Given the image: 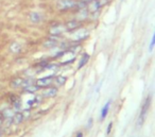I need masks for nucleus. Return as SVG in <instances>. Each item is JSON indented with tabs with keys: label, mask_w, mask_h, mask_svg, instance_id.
<instances>
[{
	"label": "nucleus",
	"mask_w": 155,
	"mask_h": 137,
	"mask_svg": "<svg viewBox=\"0 0 155 137\" xmlns=\"http://www.w3.org/2000/svg\"><path fill=\"white\" fill-rule=\"evenodd\" d=\"M150 104H151V97L149 96V97L146 98V100H144V104H142V107L141 110H140V113H139V116H138V126H141L142 124L144 123V121H146V118H147V115H148V112H149V108H150Z\"/></svg>",
	"instance_id": "1"
},
{
	"label": "nucleus",
	"mask_w": 155,
	"mask_h": 137,
	"mask_svg": "<svg viewBox=\"0 0 155 137\" xmlns=\"http://www.w3.org/2000/svg\"><path fill=\"white\" fill-rule=\"evenodd\" d=\"M78 5V1L75 0H59L58 8L60 11H68L71 9H75Z\"/></svg>",
	"instance_id": "2"
},
{
	"label": "nucleus",
	"mask_w": 155,
	"mask_h": 137,
	"mask_svg": "<svg viewBox=\"0 0 155 137\" xmlns=\"http://www.w3.org/2000/svg\"><path fill=\"white\" fill-rule=\"evenodd\" d=\"M65 31H66V27L63 24H54L49 29V33L51 36H59L64 33Z\"/></svg>",
	"instance_id": "3"
},
{
	"label": "nucleus",
	"mask_w": 155,
	"mask_h": 137,
	"mask_svg": "<svg viewBox=\"0 0 155 137\" xmlns=\"http://www.w3.org/2000/svg\"><path fill=\"white\" fill-rule=\"evenodd\" d=\"M53 82H54V75H48V77H44L36 80L35 84L40 88V87H49Z\"/></svg>",
	"instance_id": "4"
},
{
	"label": "nucleus",
	"mask_w": 155,
	"mask_h": 137,
	"mask_svg": "<svg viewBox=\"0 0 155 137\" xmlns=\"http://www.w3.org/2000/svg\"><path fill=\"white\" fill-rule=\"evenodd\" d=\"M107 1H109V0H95V1L89 3L87 9H88V11H90V12H97V11H99L100 9H102V8L104 7V5L107 3Z\"/></svg>",
	"instance_id": "5"
},
{
	"label": "nucleus",
	"mask_w": 155,
	"mask_h": 137,
	"mask_svg": "<svg viewBox=\"0 0 155 137\" xmlns=\"http://www.w3.org/2000/svg\"><path fill=\"white\" fill-rule=\"evenodd\" d=\"M81 26V21L77 19H72V20H68V21L65 24V27H66V31L69 32H73L77 29H79Z\"/></svg>",
	"instance_id": "6"
},
{
	"label": "nucleus",
	"mask_w": 155,
	"mask_h": 137,
	"mask_svg": "<svg viewBox=\"0 0 155 137\" xmlns=\"http://www.w3.org/2000/svg\"><path fill=\"white\" fill-rule=\"evenodd\" d=\"M88 36V32L86 31L85 29H77L75 31H73V37H74V40H85V38Z\"/></svg>",
	"instance_id": "7"
},
{
	"label": "nucleus",
	"mask_w": 155,
	"mask_h": 137,
	"mask_svg": "<svg viewBox=\"0 0 155 137\" xmlns=\"http://www.w3.org/2000/svg\"><path fill=\"white\" fill-rule=\"evenodd\" d=\"M59 45V38L58 36H50L49 38H47L44 42V47L45 48H54Z\"/></svg>",
	"instance_id": "8"
},
{
	"label": "nucleus",
	"mask_w": 155,
	"mask_h": 137,
	"mask_svg": "<svg viewBox=\"0 0 155 137\" xmlns=\"http://www.w3.org/2000/svg\"><path fill=\"white\" fill-rule=\"evenodd\" d=\"M88 9L87 8H84V9H80L78 11V15H77V20L81 21V20H84L88 17Z\"/></svg>",
	"instance_id": "9"
},
{
	"label": "nucleus",
	"mask_w": 155,
	"mask_h": 137,
	"mask_svg": "<svg viewBox=\"0 0 155 137\" xmlns=\"http://www.w3.org/2000/svg\"><path fill=\"white\" fill-rule=\"evenodd\" d=\"M58 94V88L56 87H52V88H47L43 91V97L46 98H53L54 96Z\"/></svg>",
	"instance_id": "10"
},
{
	"label": "nucleus",
	"mask_w": 155,
	"mask_h": 137,
	"mask_svg": "<svg viewBox=\"0 0 155 137\" xmlns=\"http://www.w3.org/2000/svg\"><path fill=\"white\" fill-rule=\"evenodd\" d=\"M11 102L13 104V108L18 111L21 108V100L17 97V96H11Z\"/></svg>",
	"instance_id": "11"
},
{
	"label": "nucleus",
	"mask_w": 155,
	"mask_h": 137,
	"mask_svg": "<svg viewBox=\"0 0 155 137\" xmlns=\"http://www.w3.org/2000/svg\"><path fill=\"white\" fill-rule=\"evenodd\" d=\"M89 59H90V56L89 54H87V53H84L82 56H81L80 59V62H79V65H78V69H81L83 68V67L85 66V65L88 63Z\"/></svg>",
	"instance_id": "12"
},
{
	"label": "nucleus",
	"mask_w": 155,
	"mask_h": 137,
	"mask_svg": "<svg viewBox=\"0 0 155 137\" xmlns=\"http://www.w3.org/2000/svg\"><path fill=\"white\" fill-rule=\"evenodd\" d=\"M42 19H43V16L40 13H37V12H32L30 14V20L32 22H34V24H38V22L42 21Z\"/></svg>",
	"instance_id": "13"
},
{
	"label": "nucleus",
	"mask_w": 155,
	"mask_h": 137,
	"mask_svg": "<svg viewBox=\"0 0 155 137\" xmlns=\"http://www.w3.org/2000/svg\"><path fill=\"white\" fill-rule=\"evenodd\" d=\"M22 83H24V79H21V78H16V79L12 80L11 87L12 88H19V87H22Z\"/></svg>",
	"instance_id": "14"
},
{
	"label": "nucleus",
	"mask_w": 155,
	"mask_h": 137,
	"mask_svg": "<svg viewBox=\"0 0 155 137\" xmlns=\"http://www.w3.org/2000/svg\"><path fill=\"white\" fill-rule=\"evenodd\" d=\"M24 116H22L21 112H17V113H15V115L13 116V118H12V122H13L14 124H19L21 123L22 121H24Z\"/></svg>",
	"instance_id": "15"
},
{
	"label": "nucleus",
	"mask_w": 155,
	"mask_h": 137,
	"mask_svg": "<svg viewBox=\"0 0 155 137\" xmlns=\"http://www.w3.org/2000/svg\"><path fill=\"white\" fill-rule=\"evenodd\" d=\"M14 115H15L14 108H5L2 112V117H5V119H12Z\"/></svg>",
	"instance_id": "16"
},
{
	"label": "nucleus",
	"mask_w": 155,
	"mask_h": 137,
	"mask_svg": "<svg viewBox=\"0 0 155 137\" xmlns=\"http://www.w3.org/2000/svg\"><path fill=\"white\" fill-rule=\"evenodd\" d=\"M111 103H112V101L109 100V101L107 102L104 106H103V108H102V111H101V120L105 119V117L107 116L109 111V107H111Z\"/></svg>",
	"instance_id": "17"
},
{
	"label": "nucleus",
	"mask_w": 155,
	"mask_h": 137,
	"mask_svg": "<svg viewBox=\"0 0 155 137\" xmlns=\"http://www.w3.org/2000/svg\"><path fill=\"white\" fill-rule=\"evenodd\" d=\"M66 80H67V78L64 77V75H59V77L54 78V82H53V83H55L56 86H62V85L65 84Z\"/></svg>",
	"instance_id": "18"
},
{
	"label": "nucleus",
	"mask_w": 155,
	"mask_h": 137,
	"mask_svg": "<svg viewBox=\"0 0 155 137\" xmlns=\"http://www.w3.org/2000/svg\"><path fill=\"white\" fill-rule=\"evenodd\" d=\"M38 89H40V87H38L36 84H32V85H29V86L24 87V91H27V93H30V94L36 93V91H37Z\"/></svg>",
	"instance_id": "19"
},
{
	"label": "nucleus",
	"mask_w": 155,
	"mask_h": 137,
	"mask_svg": "<svg viewBox=\"0 0 155 137\" xmlns=\"http://www.w3.org/2000/svg\"><path fill=\"white\" fill-rule=\"evenodd\" d=\"M10 50H11L13 53H18V52H20V50H21V46H20L18 43L14 42V43H12L11 46H10Z\"/></svg>",
	"instance_id": "20"
},
{
	"label": "nucleus",
	"mask_w": 155,
	"mask_h": 137,
	"mask_svg": "<svg viewBox=\"0 0 155 137\" xmlns=\"http://www.w3.org/2000/svg\"><path fill=\"white\" fill-rule=\"evenodd\" d=\"M60 67V65H58V64H54V63H50V64H48L46 66V68L45 69H49V70H54L55 71L56 69Z\"/></svg>",
	"instance_id": "21"
},
{
	"label": "nucleus",
	"mask_w": 155,
	"mask_h": 137,
	"mask_svg": "<svg viewBox=\"0 0 155 137\" xmlns=\"http://www.w3.org/2000/svg\"><path fill=\"white\" fill-rule=\"evenodd\" d=\"M21 114H22V116H24V119L26 120V119H28V118L31 116V112H30V110L29 108H27V110H24V111H22L21 112Z\"/></svg>",
	"instance_id": "22"
},
{
	"label": "nucleus",
	"mask_w": 155,
	"mask_h": 137,
	"mask_svg": "<svg viewBox=\"0 0 155 137\" xmlns=\"http://www.w3.org/2000/svg\"><path fill=\"white\" fill-rule=\"evenodd\" d=\"M154 47H155V31H154V33H153L152 40H151V43H150V47H149V50L152 51Z\"/></svg>",
	"instance_id": "23"
},
{
	"label": "nucleus",
	"mask_w": 155,
	"mask_h": 137,
	"mask_svg": "<svg viewBox=\"0 0 155 137\" xmlns=\"http://www.w3.org/2000/svg\"><path fill=\"white\" fill-rule=\"evenodd\" d=\"M112 126H113V123H109V126H107V134H109V133H111V130H112Z\"/></svg>",
	"instance_id": "24"
},
{
	"label": "nucleus",
	"mask_w": 155,
	"mask_h": 137,
	"mask_svg": "<svg viewBox=\"0 0 155 137\" xmlns=\"http://www.w3.org/2000/svg\"><path fill=\"white\" fill-rule=\"evenodd\" d=\"M80 1H82V2H85V3L87 5V3L93 2V1H95V0H80Z\"/></svg>",
	"instance_id": "25"
},
{
	"label": "nucleus",
	"mask_w": 155,
	"mask_h": 137,
	"mask_svg": "<svg viewBox=\"0 0 155 137\" xmlns=\"http://www.w3.org/2000/svg\"><path fill=\"white\" fill-rule=\"evenodd\" d=\"M77 137H83V134H82V133H78Z\"/></svg>",
	"instance_id": "26"
},
{
	"label": "nucleus",
	"mask_w": 155,
	"mask_h": 137,
	"mask_svg": "<svg viewBox=\"0 0 155 137\" xmlns=\"http://www.w3.org/2000/svg\"><path fill=\"white\" fill-rule=\"evenodd\" d=\"M2 122H3V121H2V119H1V118H0V126H1V124H2Z\"/></svg>",
	"instance_id": "27"
},
{
	"label": "nucleus",
	"mask_w": 155,
	"mask_h": 137,
	"mask_svg": "<svg viewBox=\"0 0 155 137\" xmlns=\"http://www.w3.org/2000/svg\"><path fill=\"white\" fill-rule=\"evenodd\" d=\"M0 118H2V113H0Z\"/></svg>",
	"instance_id": "28"
},
{
	"label": "nucleus",
	"mask_w": 155,
	"mask_h": 137,
	"mask_svg": "<svg viewBox=\"0 0 155 137\" xmlns=\"http://www.w3.org/2000/svg\"><path fill=\"white\" fill-rule=\"evenodd\" d=\"M0 136H1V132H0Z\"/></svg>",
	"instance_id": "29"
}]
</instances>
